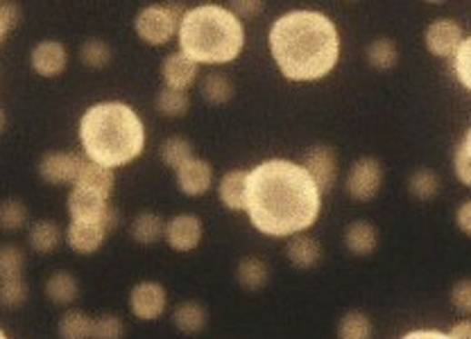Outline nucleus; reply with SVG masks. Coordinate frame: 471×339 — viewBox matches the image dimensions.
Here are the masks:
<instances>
[{"mask_svg":"<svg viewBox=\"0 0 471 339\" xmlns=\"http://www.w3.org/2000/svg\"><path fill=\"white\" fill-rule=\"evenodd\" d=\"M45 296L48 301H53L55 305H71L80 299V283L66 269H59V272L50 274L48 281H45Z\"/></svg>","mask_w":471,"mask_h":339,"instance_id":"a211bd4d","label":"nucleus"},{"mask_svg":"<svg viewBox=\"0 0 471 339\" xmlns=\"http://www.w3.org/2000/svg\"><path fill=\"white\" fill-rule=\"evenodd\" d=\"M451 339H471V319H463L449 331Z\"/></svg>","mask_w":471,"mask_h":339,"instance_id":"c03bdc74","label":"nucleus"},{"mask_svg":"<svg viewBox=\"0 0 471 339\" xmlns=\"http://www.w3.org/2000/svg\"><path fill=\"white\" fill-rule=\"evenodd\" d=\"M367 62L378 71H390L399 62V48L392 39H376L367 48Z\"/></svg>","mask_w":471,"mask_h":339,"instance_id":"7c9ffc66","label":"nucleus"},{"mask_svg":"<svg viewBox=\"0 0 471 339\" xmlns=\"http://www.w3.org/2000/svg\"><path fill=\"white\" fill-rule=\"evenodd\" d=\"M236 281H238L243 290L258 292L270 281V269H267V264L261 258H245L236 267Z\"/></svg>","mask_w":471,"mask_h":339,"instance_id":"393cba45","label":"nucleus"},{"mask_svg":"<svg viewBox=\"0 0 471 339\" xmlns=\"http://www.w3.org/2000/svg\"><path fill=\"white\" fill-rule=\"evenodd\" d=\"M320 190L299 164L270 159L247 174L249 222L261 234L288 238L316 224L320 215Z\"/></svg>","mask_w":471,"mask_h":339,"instance_id":"f257e3e1","label":"nucleus"},{"mask_svg":"<svg viewBox=\"0 0 471 339\" xmlns=\"http://www.w3.org/2000/svg\"><path fill=\"white\" fill-rule=\"evenodd\" d=\"M168 308V292L156 281H141L129 292V310L141 322H155L164 317Z\"/></svg>","mask_w":471,"mask_h":339,"instance_id":"6e6552de","label":"nucleus"},{"mask_svg":"<svg viewBox=\"0 0 471 339\" xmlns=\"http://www.w3.org/2000/svg\"><path fill=\"white\" fill-rule=\"evenodd\" d=\"M184 14H186V9L179 3L147 5L136 14L134 30L145 44L165 45L173 36H177Z\"/></svg>","mask_w":471,"mask_h":339,"instance_id":"39448f33","label":"nucleus"},{"mask_svg":"<svg viewBox=\"0 0 471 339\" xmlns=\"http://www.w3.org/2000/svg\"><path fill=\"white\" fill-rule=\"evenodd\" d=\"M454 165H456V174H458V179L463 181L465 185H471V155L465 150V145H460L458 150H456Z\"/></svg>","mask_w":471,"mask_h":339,"instance_id":"a19ab883","label":"nucleus"},{"mask_svg":"<svg viewBox=\"0 0 471 339\" xmlns=\"http://www.w3.org/2000/svg\"><path fill=\"white\" fill-rule=\"evenodd\" d=\"M299 165H302V168L308 172V176L316 181L320 194L329 193L336 185V181H338V156H336L334 147L329 145H313L311 150L304 155Z\"/></svg>","mask_w":471,"mask_h":339,"instance_id":"9d476101","label":"nucleus"},{"mask_svg":"<svg viewBox=\"0 0 471 339\" xmlns=\"http://www.w3.org/2000/svg\"><path fill=\"white\" fill-rule=\"evenodd\" d=\"M161 161H164L168 168L179 170L186 161L193 159V145L188 138L184 136H170L161 143V150H159Z\"/></svg>","mask_w":471,"mask_h":339,"instance_id":"cd10ccee","label":"nucleus"},{"mask_svg":"<svg viewBox=\"0 0 471 339\" xmlns=\"http://www.w3.org/2000/svg\"><path fill=\"white\" fill-rule=\"evenodd\" d=\"M456 222H458V226L463 234L471 235V199L458 208V213H456Z\"/></svg>","mask_w":471,"mask_h":339,"instance_id":"37998d69","label":"nucleus"},{"mask_svg":"<svg viewBox=\"0 0 471 339\" xmlns=\"http://www.w3.org/2000/svg\"><path fill=\"white\" fill-rule=\"evenodd\" d=\"M5 127H7V115H5V111L0 109V134L5 132Z\"/></svg>","mask_w":471,"mask_h":339,"instance_id":"49530a36","label":"nucleus"},{"mask_svg":"<svg viewBox=\"0 0 471 339\" xmlns=\"http://www.w3.org/2000/svg\"><path fill=\"white\" fill-rule=\"evenodd\" d=\"M463 41V27L456 21H449V18H440V21L431 23L426 27V48L436 57H456Z\"/></svg>","mask_w":471,"mask_h":339,"instance_id":"f8f14e48","label":"nucleus"},{"mask_svg":"<svg viewBox=\"0 0 471 339\" xmlns=\"http://www.w3.org/2000/svg\"><path fill=\"white\" fill-rule=\"evenodd\" d=\"M442 184H440V176L436 174L433 170L428 168H422L417 172H413L408 179V190L413 197L422 199V202H426V199L436 197L437 193H440Z\"/></svg>","mask_w":471,"mask_h":339,"instance_id":"2f4dec72","label":"nucleus"},{"mask_svg":"<svg viewBox=\"0 0 471 339\" xmlns=\"http://www.w3.org/2000/svg\"><path fill=\"white\" fill-rule=\"evenodd\" d=\"M27 296H30V287H27L25 278H7V281H0V305H3V308H21V305H25Z\"/></svg>","mask_w":471,"mask_h":339,"instance_id":"f704fd0d","label":"nucleus"},{"mask_svg":"<svg viewBox=\"0 0 471 339\" xmlns=\"http://www.w3.org/2000/svg\"><path fill=\"white\" fill-rule=\"evenodd\" d=\"M401 339H451V337L449 333H440V331H413Z\"/></svg>","mask_w":471,"mask_h":339,"instance_id":"a18cd8bd","label":"nucleus"},{"mask_svg":"<svg viewBox=\"0 0 471 339\" xmlns=\"http://www.w3.org/2000/svg\"><path fill=\"white\" fill-rule=\"evenodd\" d=\"M270 53L284 77L313 82L329 75L340 57V39L334 21L320 12L297 9L275 21Z\"/></svg>","mask_w":471,"mask_h":339,"instance_id":"f03ea898","label":"nucleus"},{"mask_svg":"<svg viewBox=\"0 0 471 339\" xmlns=\"http://www.w3.org/2000/svg\"><path fill=\"white\" fill-rule=\"evenodd\" d=\"M200 91L202 97L206 102H211V105H225V102L232 100L236 93L232 80L227 75H223V73H209V75H205Z\"/></svg>","mask_w":471,"mask_h":339,"instance_id":"c756f323","label":"nucleus"},{"mask_svg":"<svg viewBox=\"0 0 471 339\" xmlns=\"http://www.w3.org/2000/svg\"><path fill=\"white\" fill-rule=\"evenodd\" d=\"M27 224V208L21 199H3L0 202V229L18 231Z\"/></svg>","mask_w":471,"mask_h":339,"instance_id":"c9c22d12","label":"nucleus"},{"mask_svg":"<svg viewBox=\"0 0 471 339\" xmlns=\"http://www.w3.org/2000/svg\"><path fill=\"white\" fill-rule=\"evenodd\" d=\"M0 339H9L7 335H5V331H3V328H0Z\"/></svg>","mask_w":471,"mask_h":339,"instance_id":"09e8293b","label":"nucleus"},{"mask_svg":"<svg viewBox=\"0 0 471 339\" xmlns=\"http://www.w3.org/2000/svg\"><path fill=\"white\" fill-rule=\"evenodd\" d=\"M175 174H177L179 190L188 197H200L214 184V168H211L209 161L197 159V156H193L182 168L175 170Z\"/></svg>","mask_w":471,"mask_h":339,"instance_id":"2eb2a0df","label":"nucleus"},{"mask_svg":"<svg viewBox=\"0 0 471 339\" xmlns=\"http://www.w3.org/2000/svg\"><path fill=\"white\" fill-rule=\"evenodd\" d=\"M18 23H21V7L16 3H0V44Z\"/></svg>","mask_w":471,"mask_h":339,"instance_id":"58836bf2","label":"nucleus"},{"mask_svg":"<svg viewBox=\"0 0 471 339\" xmlns=\"http://www.w3.org/2000/svg\"><path fill=\"white\" fill-rule=\"evenodd\" d=\"M80 143L86 161L103 168H123L145 147V127L136 111L123 102H98L80 120Z\"/></svg>","mask_w":471,"mask_h":339,"instance_id":"7ed1b4c3","label":"nucleus"},{"mask_svg":"<svg viewBox=\"0 0 471 339\" xmlns=\"http://www.w3.org/2000/svg\"><path fill=\"white\" fill-rule=\"evenodd\" d=\"M75 185H82V188L91 190V193L100 194V197L109 202V197L114 194V185H116V176H114V170L86 161L80 176H77Z\"/></svg>","mask_w":471,"mask_h":339,"instance_id":"412c9836","label":"nucleus"},{"mask_svg":"<svg viewBox=\"0 0 471 339\" xmlns=\"http://www.w3.org/2000/svg\"><path fill=\"white\" fill-rule=\"evenodd\" d=\"M25 269V254L16 244H3L0 247V281L7 278H23Z\"/></svg>","mask_w":471,"mask_h":339,"instance_id":"72a5a7b5","label":"nucleus"},{"mask_svg":"<svg viewBox=\"0 0 471 339\" xmlns=\"http://www.w3.org/2000/svg\"><path fill=\"white\" fill-rule=\"evenodd\" d=\"M173 324L186 335H197L209 326V310L200 301H184L175 308Z\"/></svg>","mask_w":471,"mask_h":339,"instance_id":"aec40b11","label":"nucleus"},{"mask_svg":"<svg viewBox=\"0 0 471 339\" xmlns=\"http://www.w3.org/2000/svg\"><path fill=\"white\" fill-rule=\"evenodd\" d=\"M156 111L165 118H182L191 109V97L184 91H173V88H161L156 93Z\"/></svg>","mask_w":471,"mask_h":339,"instance_id":"bb28decb","label":"nucleus"},{"mask_svg":"<svg viewBox=\"0 0 471 339\" xmlns=\"http://www.w3.org/2000/svg\"><path fill=\"white\" fill-rule=\"evenodd\" d=\"M179 50L200 64H229L243 53L245 27L227 7L200 5L186 9L177 32Z\"/></svg>","mask_w":471,"mask_h":339,"instance_id":"20e7f679","label":"nucleus"},{"mask_svg":"<svg viewBox=\"0 0 471 339\" xmlns=\"http://www.w3.org/2000/svg\"><path fill=\"white\" fill-rule=\"evenodd\" d=\"M165 234V222L164 217L156 215V213H138L136 217L129 224V235H132L134 243L138 244H156Z\"/></svg>","mask_w":471,"mask_h":339,"instance_id":"4be33fe9","label":"nucleus"},{"mask_svg":"<svg viewBox=\"0 0 471 339\" xmlns=\"http://www.w3.org/2000/svg\"><path fill=\"white\" fill-rule=\"evenodd\" d=\"M374 326L360 310H349L338 322V339H372Z\"/></svg>","mask_w":471,"mask_h":339,"instance_id":"c85d7f7f","label":"nucleus"},{"mask_svg":"<svg viewBox=\"0 0 471 339\" xmlns=\"http://www.w3.org/2000/svg\"><path fill=\"white\" fill-rule=\"evenodd\" d=\"M383 184V165L372 156H363L347 174V193L356 202H369L378 194Z\"/></svg>","mask_w":471,"mask_h":339,"instance_id":"1a4fd4ad","label":"nucleus"},{"mask_svg":"<svg viewBox=\"0 0 471 339\" xmlns=\"http://www.w3.org/2000/svg\"><path fill=\"white\" fill-rule=\"evenodd\" d=\"M107 234L109 231L103 222H71L66 226L64 240H66V244L75 254L91 255L103 247L105 240H107Z\"/></svg>","mask_w":471,"mask_h":339,"instance_id":"ddd939ff","label":"nucleus"},{"mask_svg":"<svg viewBox=\"0 0 471 339\" xmlns=\"http://www.w3.org/2000/svg\"><path fill=\"white\" fill-rule=\"evenodd\" d=\"M286 255H288V260L295 267L311 269L322 260V244L316 238H311V235L297 234L286 244Z\"/></svg>","mask_w":471,"mask_h":339,"instance_id":"6ab92c4d","label":"nucleus"},{"mask_svg":"<svg viewBox=\"0 0 471 339\" xmlns=\"http://www.w3.org/2000/svg\"><path fill=\"white\" fill-rule=\"evenodd\" d=\"M125 337V324L116 314H100L94 319V328H91V339H123Z\"/></svg>","mask_w":471,"mask_h":339,"instance_id":"e433bc0d","label":"nucleus"},{"mask_svg":"<svg viewBox=\"0 0 471 339\" xmlns=\"http://www.w3.org/2000/svg\"><path fill=\"white\" fill-rule=\"evenodd\" d=\"M64 234L59 229L57 222L53 220H39L30 226L27 231V244H30L32 252L36 254H50L59 247Z\"/></svg>","mask_w":471,"mask_h":339,"instance_id":"5701e85b","label":"nucleus"},{"mask_svg":"<svg viewBox=\"0 0 471 339\" xmlns=\"http://www.w3.org/2000/svg\"><path fill=\"white\" fill-rule=\"evenodd\" d=\"M227 9L236 18H252L263 12V3H258V0H238V3H229Z\"/></svg>","mask_w":471,"mask_h":339,"instance_id":"79ce46f5","label":"nucleus"},{"mask_svg":"<svg viewBox=\"0 0 471 339\" xmlns=\"http://www.w3.org/2000/svg\"><path fill=\"white\" fill-rule=\"evenodd\" d=\"M161 75H164L165 88L186 93L197 80V64L193 62V59H188L182 50H177V53H170L168 57L164 59V64H161Z\"/></svg>","mask_w":471,"mask_h":339,"instance_id":"dca6fc26","label":"nucleus"},{"mask_svg":"<svg viewBox=\"0 0 471 339\" xmlns=\"http://www.w3.org/2000/svg\"><path fill=\"white\" fill-rule=\"evenodd\" d=\"M68 53L59 41H41L32 48L30 66L41 77H57L66 71Z\"/></svg>","mask_w":471,"mask_h":339,"instance_id":"4468645a","label":"nucleus"},{"mask_svg":"<svg viewBox=\"0 0 471 339\" xmlns=\"http://www.w3.org/2000/svg\"><path fill=\"white\" fill-rule=\"evenodd\" d=\"M247 170H229L220 179V202L229 211H245V206H247Z\"/></svg>","mask_w":471,"mask_h":339,"instance_id":"f3484780","label":"nucleus"},{"mask_svg":"<svg viewBox=\"0 0 471 339\" xmlns=\"http://www.w3.org/2000/svg\"><path fill=\"white\" fill-rule=\"evenodd\" d=\"M451 304H454V308L458 313L471 314V281H460L451 290Z\"/></svg>","mask_w":471,"mask_h":339,"instance_id":"ea45409f","label":"nucleus"},{"mask_svg":"<svg viewBox=\"0 0 471 339\" xmlns=\"http://www.w3.org/2000/svg\"><path fill=\"white\" fill-rule=\"evenodd\" d=\"M66 208L71 222H103L107 231H114L118 226L116 208L107 199L82 188V185H73L71 193H68Z\"/></svg>","mask_w":471,"mask_h":339,"instance_id":"423d86ee","label":"nucleus"},{"mask_svg":"<svg viewBox=\"0 0 471 339\" xmlns=\"http://www.w3.org/2000/svg\"><path fill=\"white\" fill-rule=\"evenodd\" d=\"M202 235H205L202 220L193 213H182V215H175L173 220L165 222V243L179 254L193 252V249L200 247Z\"/></svg>","mask_w":471,"mask_h":339,"instance_id":"9b49d317","label":"nucleus"},{"mask_svg":"<svg viewBox=\"0 0 471 339\" xmlns=\"http://www.w3.org/2000/svg\"><path fill=\"white\" fill-rule=\"evenodd\" d=\"M454 71H456V77L460 80V85L467 88V91H471V36L463 41L460 50L456 53Z\"/></svg>","mask_w":471,"mask_h":339,"instance_id":"4c0bfd02","label":"nucleus"},{"mask_svg":"<svg viewBox=\"0 0 471 339\" xmlns=\"http://www.w3.org/2000/svg\"><path fill=\"white\" fill-rule=\"evenodd\" d=\"M91 328H94V317L82 310H66L57 324L62 339H91Z\"/></svg>","mask_w":471,"mask_h":339,"instance_id":"a878e982","label":"nucleus"},{"mask_svg":"<svg viewBox=\"0 0 471 339\" xmlns=\"http://www.w3.org/2000/svg\"><path fill=\"white\" fill-rule=\"evenodd\" d=\"M463 145H465V150H467L469 155H471V129H469V132H467V138H465V143H463Z\"/></svg>","mask_w":471,"mask_h":339,"instance_id":"de8ad7c7","label":"nucleus"},{"mask_svg":"<svg viewBox=\"0 0 471 339\" xmlns=\"http://www.w3.org/2000/svg\"><path fill=\"white\" fill-rule=\"evenodd\" d=\"M85 164L86 159L77 152H48V155L41 156L36 170H39V176L45 184L75 185Z\"/></svg>","mask_w":471,"mask_h":339,"instance_id":"0eeeda50","label":"nucleus"},{"mask_svg":"<svg viewBox=\"0 0 471 339\" xmlns=\"http://www.w3.org/2000/svg\"><path fill=\"white\" fill-rule=\"evenodd\" d=\"M80 62L85 64L86 68L100 71V68L109 66V62H112V48H109L107 41L103 39L85 41L80 48Z\"/></svg>","mask_w":471,"mask_h":339,"instance_id":"473e14b6","label":"nucleus"},{"mask_svg":"<svg viewBox=\"0 0 471 339\" xmlns=\"http://www.w3.org/2000/svg\"><path fill=\"white\" fill-rule=\"evenodd\" d=\"M345 244H347L349 252L356 255H369L378 247L376 226L369 224V222L365 220L352 222V224L347 226V234H345Z\"/></svg>","mask_w":471,"mask_h":339,"instance_id":"b1692460","label":"nucleus"}]
</instances>
